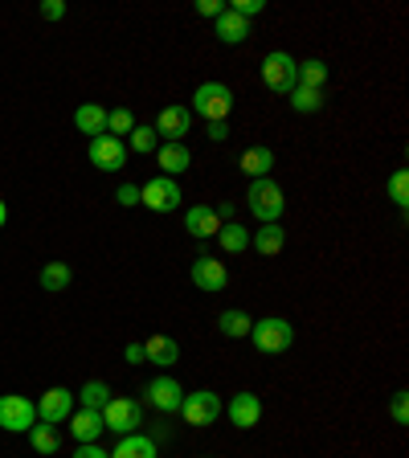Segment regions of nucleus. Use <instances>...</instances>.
Masks as SVG:
<instances>
[{"mask_svg": "<svg viewBox=\"0 0 409 458\" xmlns=\"http://www.w3.org/2000/svg\"><path fill=\"white\" fill-rule=\"evenodd\" d=\"M4 221H9V205L0 201V229H4Z\"/></svg>", "mask_w": 409, "mask_h": 458, "instance_id": "obj_43", "label": "nucleus"}, {"mask_svg": "<svg viewBox=\"0 0 409 458\" xmlns=\"http://www.w3.org/2000/svg\"><path fill=\"white\" fill-rule=\"evenodd\" d=\"M70 434H74L78 442H98V434H103V414H95V409H74V414H70Z\"/></svg>", "mask_w": 409, "mask_h": 458, "instance_id": "obj_21", "label": "nucleus"}, {"mask_svg": "<svg viewBox=\"0 0 409 458\" xmlns=\"http://www.w3.org/2000/svg\"><path fill=\"white\" fill-rule=\"evenodd\" d=\"M189 278H193V287H197V291H209V295H217V291H226V287H229V270H226V262H221L217 254L193 258V267H189Z\"/></svg>", "mask_w": 409, "mask_h": 458, "instance_id": "obj_9", "label": "nucleus"}, {"mask_svg": "<svg viewBox=\"0 0 409 458\" xmlns=\"http://www.w3.org/2000/svg\"><path fill=\"white\" fill-rule=\"evenodd\" d=\"M131 131H135V115H131L127 107H115V111H107V136L123 139V136H131Z\"/></svg>", "mask_w": 409, "mask_h": 458, "instance_id": "obj_31", "label": "nucleus"}, {"mask_svg": "<svg viewBox=\"0 0 409 458\" xmlns=\"http://www.w3.org/2000/svg\"><path fill=\"white\" fill-rule=\"evenodd\" d=\"M389 414H393V422H397V426H405V422H409V397H405V389H401V393L393 397Z\"/></svg>", "mask_w": 409, "mask_h": 458, "instance_id": "obj_36", "label": "nucleus"}, {"mask_svg": "<svg viewBox=\"0 0 409 458\" xmlns=\"http://www.w3.org/2000/svg\"><path fill=\"white\" fill-rule=\"evenodd\" d=\"M217 217H221V225H226V221H234V205H221V209H217Z\"/></svg>", "mask_w": 409, "mask_h": 458, "instance_id": "obj_42", "label": "nucleus"}, {"mask_svg": "<svg viewBox=\"0 0 409 458\" xmlns=\"http://www.w3.org/2000/svg\"><path fill=\"white\" fill-rule=\"evenodd\" d=\"M143 422V409L140 401H131V397H111L107 405H103V430H111V434H135Z\"/></svg>", "mask_w": 409, "mask_h": 458, "instance_id": "obj_6", "label": "nucleus"}, {"mask_svg": "<svg viewBox=\"0 0 409 458\" xmlns=\"http://www.w3.org/2000/svg\"><path fill=\"white\" fill-rule=\"evenodd\" d=\"M246 209L259 217L262 225H274L282 213H287V197H282V189L270 181V176H262V181H250V189H246Z\"/></svg>", "mask_w": 409, "mask_h": 458, "instance_id": "obj_1", "label": "nucleus"}, {"mask_svg": "<svg viewBox=\"0 0 409 458\" xmlns=\"http://www.w3.org/2000/svg\"><path fill=\"white\" fill-rule=\"evenodd\" d=\"M181 197L184 192L173 176H156V181L140 184V205L151 209V213H173V209H181Z\"/></svg>", "mask_w": 409, "mask_h": 458, "instance_id": "obj_7", "label": "nucleus"}, {"mask_svg": "<svg viewBox=\"0 0 409 458\" xmlns=\"http://www.w3.org/2000/svg\"><path fill=\"white\" fill-rule=\"evenodd\" d=\"M299 86H307V90H323V86H328V62H320V58L299 62Z\"/></svg>", "mask_w": 409, "mask_h": 458, "instance_id": "obj_29", "label": "nucleus"}, {"mask_svg": "<svg viewBox=\"0 0 409 458\" xmlns=\"http://www.w3.org/2000/svg\"><path fill=\"white\" fill-rule=\"evenodd\" d=\"M197 12H201V17H221V12H226V4H221V0H201V4H197Z\"/></svg>", "mask_w": 409, "mask_h": 458, "instance_id": "obj_40", "label": "nucleus"}, {"mask_svg": "<svg viewBox=\"0 0 409 458\" xmlns=\"http://www.w3.org/2000/svg\"><path fill=\"white\" fill-rule=\"evenodd\" d=\"M389 197H393L397 209H405V205H409V172L405 168H397L393 176H389Z\"/></svg>", "mask_w": 409, "mask_h": 458, "instance_id": "obj_33", "label": "nucleus"}, {"mask_svg": "<svg viewBox=\"0 0 409 458\" xmlns=\"http://www.w3.org/2000/svg\"><path fill=\"white\" fill-rule=\"evenodd\" d=\"M74 458H111V450H103L98 442H78Z\"/></svg>", "mask_w": 409, "mask_h": 458, "instance_id": "obj_39", "label": "nucleus"}, {"mask_svg": "<svg viewBox=\"0 0 409 458\" xmlns=\"http://www.w3.org/2000/svg\"><path fill=\"white\" fill-rule=\"evenodd\" d=\"M213 33H217V42L221 45H242L250 37V21L246 17H237V12H221V17H217V25H213Z\"/></svg>", "mask_w": 409, "mask_h": 458, "instance_id": "obj_19", "label": "nucleus"}, {"mask_svg": "<svg viewBox=\"0 0 409 458\" xmlns=\"http://www.w3.org/2000/svg\"><path fill=\"white\" fill-rule=\"evenodd\" d=\"M74 128L82 131L87 139L107 136V107H98V103H82V107L74 111Z\"/></svg>", "mask_w": 409, "mask_h": 458, "instance_id": "obj_17", "label": "nucleus"}, {"mask_svg": "<svg viewBox=\"0 0 409 458\" xmlns=\"http://www.w3.org/2000/svg\"><path fill=\"white\" fill-rule=\"evenodd\" d=\"M29 446L37 450V454H58V446H62V434H58V426H45V422H37V426L29 430Z\"/></svg>", "mask_w": 409, "mask_h": 458, "instance_id": "obj_27", "label": "nucleus"}, {"mask_svg": "<svg viewBox=\"0 0 409 458\" xmlns=\"http://www.w3.org/2000/svg\"><path fill=\"white\" fill-rule=\"evenodd\" d=\"M33 426H37V405L25 393H0V430L29 434Z\"/></svg>", "mask_w": 409, "mask_h": 458, "instance_id": "obj_5", "label": "nucleus"}, {"mask_svg": "<svg viewBox=\"0 0 409 458\" xmlns=\"http://www.w3.org/2000/svg\"><path fill=\"white\" fill-rule=\"evenodd\" d=\"M204 136L213 139V144H226V139L234 136V131H229V119H221V123H209V128H204Z\"/></svg>", "mask_w": 409, "mask_h": 458, "instance_id": "obj_38", "label": "nucleus"}, {"mask_svg": "<svg viewBox=\"0 0 409 458\" xmlns=\"http://www.w3.org/2000/svg\"><path fill=\"white\" fill-rule=\"evenodd\" d=\"M287 103H291L299 115H315V111L323 107V90H307V86H295L291 95H287Z\"/></svg>", "mask_w": 409, "mask_h": 458, "instance_id": "obj_30", "label": "nucleus"}, {"mask_svg": "<svg viewBox=\"0 0 409 458\" xmlns=\"http://www.w3.org/2000/svg\"><path fill=\"white\" fill-rule=\"evenodd\" d=\"M143 361L160 364V369H173L181 361V344L173 336H151V340H143Z\"/></svg>", "mask_w": 409, "mask_h": 458, "instance_id": "obj_18", "label": "nucleus"}, {"mask_svg": "<svg viewBox=\"0 0 409 458\" xmlns=\"http://www.w3.org/2000/svg\"><path fill=\"white\" fill-rule=\"evenodd\" d=\"M181 417L189 426H213L217 417H221V397L213 389H193V393H184L181 401Z\"/></svg>", "mask_w": 409, "mask_h": 458, "instance_id": "obj_8", "label": "nucleus"}, {"mask_svg": "<svg viewBox=\"0 0 409 458\" xmlns=\"http://www.w3.org/2000/svg\"><path fill=\"white\" fill-rule=\"evenodd\" d=\"M250 245H254L262 258H274L282 245H287V229H282L279 221H274V225H262V229H254V234H250Z\"/></svg>", "mask_w": 409, "mask_h": 458, "instance_id": "obj_20", "label": "nucleus"}, {"mask_svg": "<svg viewBox=\"0 0 409 458\" xmlns=\"http://www.w3.org/2000/svg\"><path fill=\"white\" fill-rule=\"evenodd\" d=\"M189 128H193V111L181 107V103H173V107H164V111H160V119H156V136H160L164 144H184Z\"/></svg>", "mask_w": 409, "mask_h": 458, "instance_id": "obj_12", "label": "nucleus"}, {"mask_svg": "<svg viewBox=\"0 0 409 458\" xmlns=\"http://www.w3.org/2000/svg\"><path fill=\"white\" fill-rule=\"evenodd\" d=\"M111 458H156V442L143 434H123L119 446L111 450Z\"/></svg>", "mask_w": 409, "mask_h": 458, "instance_id": "obj_23", "label": "nucleus"}, {"mask_svg": "<svg viewBox=\"0 0 409 458\" xmlns=\"http://www.w3.org/2000/svg\"><path fill=\"white\" fill-rule=\"evenodd\" d=\"M250 340H254V348H259L262 356H282V352L295 344V328L282 320V315H266V320H254Z\"/></svg>", "mask_w": 409, "mask_h": 458, "instance_id": "obj_2", "label": "nucleus"}, {"mask_svg": "<svg viewBox=\"0 0 409 458\" xmlns=\"http://www.w3.org/2000/svg\"><path fill=\"white\" fill-rule=\"evenodd\" d=\"M250 328H254V320H250L246 311L242 307H229V311H221V320H217V331L226 336V340H246L250 336Z\"/></svg>", "mask_w": 409, "mask_h": 458, "instance_id": "obj_22", "label": "nucleus"}, {"mask_svg": "<svg viewBox=\"0 0 409 458\" xmlns=\"http://www.w3.org/2000/svg\"><path fill=\"white\" fill-rule=\"evenodd\" d=\"M115 201L123 205V209H135V205H140V184H127V181H123V184L115 189Z\"/></svg>", "mask_w": 409, "mask_h": 458, "instance_id": "obj_34", "label": "nucleus"}, {"mask_svg": "<svg viewBox=\"0 0 409 458\" xmlns=\"http://www.w3.org/2000/svg\"><path fill=\"white\" fill-rule=\"evenodd\" d=\"M217 242H221V250L226 254H246L250 250V229L237 221H226L221 229H217Z\"/></svg>", "mask_w": 409, "mask_h": 458, "instance_id": "obj_26", "label": "nucleus"}, {"mask_svg": "<svg viewBox=\"0 0 409 458\" xmlns=\"http://www.w3.org/2000/svg\"><path fill=\"white\" fill-rule=\"evenodd\" d=\"M37 405V422H45V426H62V422H70V414H74V393L70 389H62V384H54V389H45L42 401Z\"/></svg>", "mask_w": 409, "mask_h": 458, "instance_id": "obj_10", "label": "nucleus"}, {"mask_svg": "<svg viewBox=\"0 0 409 458\" xmlns=\"http://www.w3.org/2000/svg\"><path fill=\"white\" fill-rule=\"evenodd\" d=\"M90 164H95L98 172H119L123 164H127V148H123V139H115V136L90 139Z\"/></svg>", "mask_w": 409, "mask_h": 458, "instance_id": "obj_13", "label": "nucleus"}, {"mask_svg": "<svg viewBox=\"0 0 409 458\" xmlns=\"http://www.w3.org/2000/svg\"><path fill=\"white\" fill-rule=\"evenodd\" d=\"M184 229L193 237H201V242H209V237H217V229H221V217H217L213 205H193V209L184 213Z\"/></svg>", "mask_w": 409, "mask_h": 458, "instance_id": "obj_15", "label": "nucleus"}, {"mask_svg": "<svg viewBox=\"0 0 409 458\" xmlns=\"http://www.w3.org/2000/svg\"><path fill=\"white\" fill-rule=\"evenodd\" d=\"M70 283H74V270H70V262H45L42 267V287L45 291H66L70 287Z\"/></svg>", "mask_w": 409, "mask_h": 458, "instance_id": "obj_28", "label": "nucleus"}, {"mask_svg": "<svg viewBox=\"0 0 409 458\" xmlns=\"http://www.w3.org/2000/svg\"><path fill=\"white\" fill-rule=\"evenodd\" d=\"M143 397H148V405H156L160 414H181L184 384L176 381V376H156V381H148V389H143Z\"/></svg>", "mask_w": 409, "mask_h": 458, "instance_id": "obj_11", "label": "nucleus"}, {"mask_svg": "<svg viewBox=\"0 0 409 458\" xmlns=\"http://www.w3.org/2000/svg\"><path fill=\"white\" fill-rule=\"evenodd\" d=\"M156 164L164 168V176H181V172L193 168V151H189V144H160Z\"/></svg>", "mask_w": 409, "mask_h": 458, "instance_id": "obj_16", "label": "nucleus"}, {"mask_svg": "<svg viewBox=\"0 0 409 458\" xmlns=\"http://www.w3.org/2000/svg\"><path fill=\"white\" fill-rule=\"evenodd\" d=\"M266 9V0H234V4H229V12H237V17H259V12Z\"/></svg>", "mask_w": 409, "mask_h": 458, "instance_id": "obj_35", "label": "nucleus"}, {"mask_svg": "<svg viewBox=\"0 0 409 458\" xmlns=\"http://www.w3.org/2000/svg\"><path fill=\"white\" fill-rule=\"evenodd\" d=\"M111 397H115V393H111L107 381H87V384H82V389L74 393V401L82 405V409H95V414H103V405H107Z\"/></svg>", "mask_w": 409, "mask_h": 458, "instance_id": "obj_25", "label": "nucleus"}, {"mask_svg": "<svg viewBox=\"0 0 409 458\" xmlns=\"http://www.w3.org/2000/svg\"><path fill=\"white\" fill-rule=\"evenodd\" d=\"M270 168H274V151H270V148L242 151V172H246L250 181H262V176H270Z\"/></svg>", "mask_w": 409, "mask_h": 458, "instance_id": "obj_24", "label": "nucleus"}, {"mask_svg": "<svg viewBox=\"0 0 409 458\" xmlns=\"http://www.w3.org/2000/svg\"><path fill=\"white\" fill-rule=\"evenodd\" d=\"M262 82H266V90L287 98L299 86V62L287 50H274V54L262 58Z\"/></svg>", "mask_w": 409, "mask_h": 458, "instance_id": "obj_4", "label": "nucleus"}, {"mask_svg": "<svg viewBox=\"0 0 409 458\" xmlns=\"http://www.w3.org/2000/svg\"><path fill=\"white\" fill-rule=\"evenodd\" d=\"M131 151H140V156H151V151H156V128H143V123H135V131H131Z\"/></svg>", "mask_w": 409, "mask_h": 458, "instance_id": "obj_32", "label": "nucleus"}, {"mask_svg": "<svg viewBox=\"0 0 409 458\" xmlns=\"http://www.w3.org/2000/svg\"><path fill=\"white\" fill-rule=\"evenodd\" d=\"M226 414H229V422H234L237 430H254L262 422L259 393H234V397H229V405H226Z\"/></svg>", "mask_w": 409, "mask_h": 458, "instance_id": "obj_14", "label": "nucleus"}, {"mask_svg": "<svg viewBox=\"0 0 409 458\" xmlns=\"http://www.w3.org/2000/svg\"><path fill=\"white\" fill-rule=\"evenodd\" d=\"M189 111L201 115L204 123H221V119H229V111H234V90H229L226 82H201Z\"/></svg>", "mask_w": 409, "mask_h": 458, "instance_id": "obj_3", "label": "nucleus"}, {"mask_svg": "<svg viewBox=\"0 0 409 458\" xmlns=\"http://www.w3.org/2000/svg\"><path fill=\"white\" fill-rule=\"evenodd\" d=\"M127 364H143V344H127Z\"/></svg>", "mask_w": 409, "mask_h": 458, "instance_id": "obj_41", "label": "nucleus"}, {"mask_svg": "<svg viewBox=\"0 0 409 458\" xmlns=\"http://www.w3.org/2000/svg\"><path fill=\"white\" fill-rule=\"evenodd\" d=\"M42 17H45V21H62V17H66V0H42Z\"/></svg>", "mask_w": 409, "mask_h": 458, "instance_id": "obj_37", "label": "nucleus"}]
</instances>
